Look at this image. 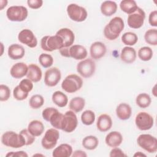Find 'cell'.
<instances>
[{
  "label": "cell",
  "mask_w": 157,
  "mask_h": 157,
  "mask_svg": "<svg viewBox=\"0 0 157 157\" xmlns=\"http://www.w3.org/2000/svg\"><path fill=\"white\" fill-rule=\"evenodd\" d=\"M59 52L62 56H64L66 58H70L69 47H63L59 50Z\"/></svg>",
  "instance_id": "48"
},
{
  "label": "cell",
  "mask_w": 157,
  "mask_h": 157,
  "mask_svg": "<svg viewBox=\"0 0 157 157\" xmlns=\"http://www.w3.org/2000/svg\"><path fill=\"white\" fill-rule=\"evenodd\" d=\"M44 156V155H41V154H35V155H34L33 156Z\"/></svg>",
  "instance_id": "54"
},
{
  "label": "cell",
  "mask_w": 157,
  "mask_h": 157,
  "mask_svg": "<svg viewBox=\"0 0 157 157\" xmlns=\"http://www.w3.org/2000/svg\"><path fill=\"white\" fill-rule=\"evenodd\" d=\"M42 76V72L40 68L35 64H30L28 66V72L26 74L27 78L33 82L36 83L39 82Z\"/></svg>",
  "instance_id": "25"
},
{
  "label": "cell",
  "mask_w": 157,
  "mask_h": 157,
  "mask_svg": "<svg viewBox=\"0 0 157 157\" xmlns=\"http://www.w3.org/2000/svg\"><path fill=\"white\" fill-rule=\"evenodd\" d=\"M117 8V4L115 1H105L101 4L100 9L103 15L110 17L116 13Z\"/></svg>",
  "instance_id": "27"
},
{
  "label": "cell",
  "mask_w": 157,
  "mask_h": 157,
  "mask_svg": "<svg viewBox=\"0 0 157 157\" xmlns=\"http://www.w3.org/2000/svg\"><path fill=\"white\" fill-rule=\"evenodd\" d=\"M40 64L44 68H50L53 63V58L48 53H41L39 57Z\"/></svg>",
  "instance_id": "39"
},
{
  "label": "cell",
  "mask_w": 157,
  "mask_h": 157,
  "mask_svg": "<svg viewBox=\"0 0 157 157\" xmlns=\"http://www.w3.org/2000/svg\"><path fill=\"white\" fill-rule=\"evenodd\" d=\"M2 144L8 147L13 148H21L25 145V142L22 136L18 133L8 131L3 133L1 136Z\"/></svg>",
  "instance_id": "3"
},
{
  "label": "cell",
  "mask_w": 157,
  "mask_h": 157,
  "mask_svg": "<svg viewBox=\"0 0 157 157\" xmlns=\"http://www.w3.org/2000/svg\"><path fill=\"white\" fill-rule=\"evenodd\" d=\"M136 102L140 108L145 109L150 106L151 102V99L149 94L145 93H140L136 99Z\"/></svg>",
  "instance_id": "33"
},
{
  "label": "cell",
  "mask_w": 157,
  "mask_h": 157,
  "mask_svg": "<svg viewBox=\"0 0 157 157\" xmlns=\"http://www.w3.org/2000/svg\"><path fill=\"white\" fill-rule=\"evenodd\" d=\"M44 104V98L40 94L33 95L29 101V106L33 109L40 108Z\"/></svg>",
  "instance_id": "38"
},
{
  "label": "cell",
  "mask_w": 157,
  "mask_h": 157,
  "mask_svg": "<svg viewBox=\"0 0 157 157\" xmlns=\"http://www.w3.org/2000/svg\"><path fill=\"white\" fill-rule=\"evenodd\" d=\"M44 125L39 120H33L29 122L28 126V130L34 137H39L44 131Z\"/></svg>",
  "instance_id": "28"
},
{
  "label": "cell",
  "mask_w": 157,
  "mask_h": 157,
  "mask_svg": "<svg viewBox=\"0 0 157 157\" xmlns=\"http://www.w3.org/2000/svg\"><path fill=\"white\" fill-rule=\"evenodd\" d=\"M120 7L123 12L130 15L134 12L139 7L134 0H123L120 3Z\"/></svg>",
  "instance_id": "31"
},
{
  "label": "cell",
  "mask_w": 157,
  "mask_h": 157,
  "mask_svg": "<svg viewBox=\"0 0 157 157\" xmlns=\"http://www.w3.org/2000/svg\"><path fill=\"white\" fill-rule=\"evenodd\" d=\"M122 42L129 47L134 45L138 41L137 35L132 32H126L124 33L121 36Z\"/></svg>",
  "instance_id": "34"
},
{
  "label": "cell",
  "mask_w": 157,
  "mask_h": 157,
  "mask_svg": "<svg viewBox=\"0 0 157 157\" xmlns=\"http://www.w3.org/2000/svg\"><path fill=\"white\" fill-rule=\"evenodd\" d=\"M107 48L105 44L101 42L96 41L93 42L90 48L91 57L94 59H99L105 55Z\"/></svg>",
  "instance_id": "17"
},
{
  "label": "cell",
  "mask_w": 157,
  "mask_h": 157,
  "mask_svg": "<svg viewBox=\"0 0 157 157\" xmlns=\"http://www.w3.org/2000/svg\"><path fill=\"white\" fill-rule=\"evenodd\" d=\"M18 39L20 42L30 48H35L37 45V39L36 36L29 29H22L18 33Z\"/></svg>",
  "instance_id": "15"
},
{
  "label": "cell",
  "mask_w": 157,
  "mask_h": 157,
  "mask_svg": "<svg viewBox=\"0 0 157 157\" xmlns=\"http://www.w3.org/2000/svg\"><path fill=\"white\" fill-rule=\"evenodd\" d=\"M42 116L45 121L50 122L54 128L61 130L64 114L59 112L58 109L52 107H47L43 110Z\"/></svg>",
  "instance_id": "2"
},
{
  "label": "cell",
  "mask_w": 157,
  "mask_h": 157,
  "mask_svg": "<svg viewBox=\"0 0 157 157\" xmlns=\"http://www.w3.org/2000/svg\"><path fill=\"white\" fill-rule=\"evenodd\" d=\"M59 139V132L56 128H50L47 130L41 140V145L44 149L53 148Z\"/></svg>",
  "instance_id": "9"
},
{
  "label": "cell",
  "mask_w": 157,
  "mask_h": 157,
  "mask_svg": "<svg viewBox=\"0 0 157 157\" xmlns=\"http://www.w3.org/2000/svg\"><path fill=\"white\" fill-rule=\"evenodd\" d=\"M145 19V13L142 9L139 7L134 12L128 15L127 23L131 28L139 29L143 26Z\"/></svg>",
  "instance_id": "12"
},
{
  "label": "cell",
  "mask_w": 157,
  "mask_h": 157,
  "mask_svg": "<svg viewBox=\"0 0 157 157\" xmlns=\"http://www.w3.org/2000/svg\"><path fill=\"white\" fill-rule=\"evenodd\" d=\"M1 47H2V53H1V56L2 55V53H3V44L1 42Z\"/></svg>",
  "instance_id": "53"
},
{
  "label": "cell",
  "mask_w": 157,
  "mask_h": 157,
  "mask_svg": "<svg viewBox=\"0 0 157 157\" xmlns=\"http://www.w3.org/2000/svg\"><path fill=\"white\" fill-rule=\"evenodd\" d=\"M28 6L29 8L33 9H38L42 6V0H28Z\"/></svg>",
  "instance_id": "44"
},
{
  "label": "cell",
  "mask_w": 157,
  "mask_h": 157,
  "mask_svg": "<svg viewBox=\"0 0 157 157\" xmlns=\"http://www.w3.org/2000/svg\"><path fill=\"white\" fill-rule=\"evenodd\" d=\"M72 156H73V157H86L87 155L84 151H82L80 150H77L74 151L72 153Z\"/></svg>",
  "instance_id": "49"
},
{
  "label": "cell",
  "mask_w": 157,
  "mask_h": 157,
  "mask_svg": "<svg viewBox=\"0 0 157 157\" xmlns=\"http://www.w3.org/2000/svg\"><path fill=\"white\" fill-rule=\"evenodd\" d=\"M6 157L9 156H18V157H28V154L24 151H10L6 155Z\"/></svg>",
  "instance_id": "47"
},
{
  "label": "cell",
  "mask_w": 157,
  "mask_h": 157,
  "mask_svg": "<svg viewBox=\"0 0 157 157\" xmlns=\"http://www.w3.org/2000/svg\"><path fill=\"white\" fill-rule=\"evenodd\" d=\"M138 145L149 153H153L157 151L156 138L148 134H142L137 139Z\"/></svg>",
  "instance_id": "6"
},
{
  "label": "cell",
  "mask_w": 157,
  "mask_h": 157,
  "mask_svg": "<svg viewBox=\"0 0 157 157\" xmlns=\"http://www.w3.org/2000/svg\"><path fill=\"white\" fill-rule=\"evenodd\" d=\"M156 85H155L153 88H152V93L153 94V95L156 97Z\"/></svg>",
  "instance_id": "52"
},
{
  "label": "cell",
  "mask_w": 157,
  "mask_h": 157,
  "mask_svg": "<svg viewBox=\"0 0 157 157\" xmlns=\"http://www.w3.org/2000/svg\"><path fill=\"white\" fill-rule=\"evenodd\" d=\"M73 153L72 147L68 144H61L56 147L52 153L53 157H69Z\"/></svg>",
  "instance_id": "24"
},
{
  "label": "cell",
  "mask_w": 157,
  "mask_h": 157,
  "mask_svg": "<svg viewBox=\"0 0 157 157\" xmlns=\"http://www.w3.org/2000/svg\"><path fill=\"white\" fill-rule=\"evenodd\" d=\"M61 78V73L58 67H50L45 72L44 83L47 86L53 87L59 83Z\"/></svg>",
  "instance_id": "14"
},
{
  "label": "cell",
  "mask_w": 157,
  "mask_h": 157,
  "mask_svg": "<svg viewBox=\"0 0 157 157\" xmlns=\"http://www.w3.org/2000/svg\"><path fill=\"white\" fill-rule=\"evenodd\" d=\"M7 1L6 0H1L0 1V9L1 10H2L6 6H7Z\"/></svg>",
  "instance_id": "50"
},
{
  "label": "cell",
  "mask_w": 157,
  "mask_h": 157,
  "mask_svg": "<svg viewBox=\"0 0 157 157\" xmlns=\"http://www.w3.org/2000/svg\"><path fill=\"white\" fill-rule=\"evenodd\" d=\"M66 11L69 17L74 21L82 22L88 17V12L86 9L77 4L72 3L69 4Z\"/></svg>",
  "instance_id": "8"
},
{
  "label": "cell",
  "mask_w": 157,
  "mask_h": 157,
  "mask_svg": "<svg viewBox=\"0 0 157 157\" xmlns=\"http://www.w3.org/2000/svg\"><path fill=\"white\" fill-rule=\"evenodd\" d=\"M19 133L22 136L25 142V145H30L34 142L35 137L29 132L28 129H23Z\"/></svg>",
  "instance_id": "40"
},
{
  "label": "cell",
  "mask_w": 157,
  "mask_h": 157,
  "mask_svg": "<svg viewBox=\"0 0 157 157\" xmlns=\"http://www.w3.org/2000/svg\"><path fill=\"white\" fill-rule=\"evenodd\" d=\"M124 28L123 20L120 17H115L104 27V36L109 40H114L118 38Z\"/></svg>",
  "instance_id": "1"
},
{
  "label": "cell",
  "mask_w": 157,
  "mask_h": 157,
  "mask_svg": "<svg viewBox=\"0 0 157 157\" xmlns=\"http://www.w3.org/2000/svg\"><path fill=\"white\" fill-rule=\"evenodd\" d=\"M99 144L98 139L94 136H87L82 140V146L86 150H93L97 148Z\"/></svg>",
  "instance_id": "32"
},
{
  "label": "cell",
  "mask_w": 157,
  "mask_h": 157,
  "mask_svg": "<svg viewBox=\"0 0 157 157\" xmlns=\"http://www.w3.org/2000/svg\"><path fill=\"white\" fill-rule=\"evenodd\" d=\"M132 114L131 106L126 103H120L116 108V115L121 120H128Z\"/></svg>",
  "instance_id": "26"
},
{
  "label": "cell",
  "mask_w": 157,
  "mask_h": 157,
  "mask_svg": "<svg viewBox=\"0 0 157 157\" xmlns=\"http://www.w3.org/2000/svg\"><path fill=\"white\" fill-rule=\"evenodd\" d=\"M40 47L46 52H53L63 47V41L61 37L55 36H45L40 40Z\"/></svg>",
  "instance_id": "5"
},
{
  "label": "cell",
  "mask_w": 157,
  "mask_h": 157,
  "mask_svg": "<svg viewBox=\"0 0 157 157\" xmlns=\"http://www.w3.org/2000/svg\"><path fill=\"white\" fill-rule=\"evenodd\" d=\"M135 124L139 130L147 131L153 127L154 119L148 113L146 112H140L136 117Z\"/></svg>",
  "instance_id": "11"
},
{
  "label": "cell",
  "mask_w": 157,
  "mask_h": 157,
  "mask_svg": "<svg viewBox=\"0 0 157 157\" xmlns=\"http://www.w3.org/2000/svg\"><path fill=\"white\" fill-rule=\"evenodd\" d=\"M88 55L86 48L82 45H72L69 47V56L76 60H82Z\"/></svg>",
  "instance_id": "20"
},
{
  "label": "cell",
  "mask_w": 157,
  "mask_h": 157,
  "mask_svg": "<svg viewBox=\"0 0 157 157\" xmlns=\"http://www.w3.org/2000/svg\"><path fill=\"white\" fill-rule=\"evenodd\" d=\"M28 15L27 8L23 6H12L6 10L7 18L12 21H23L28 17Z\"/></svg>",
  "instance_id": "7"
},
{
  "label": "cell",
  "mask_w": 157,
  "mask_h": 157,
  "mask_svg": "<svg viewBox=\"0 0 157 157\" xmlns=\"http://www.w3.org/2000/svg\"><path fill=\"white\" fill-rule=\"evenodd\" d=\"M18 86L21 90L26 93H29L33 88V82L28 78H24L21 80Z\"/></svg>",
  "instance_id": "41"
},
{
  "label": "cell",
  "mask_w": 157,
  "mask_h": 157,
  "mask_svg": "<svg viewBox=\"0 0 157 157\" xmlns=\"http://www.w3.org/2000/svg\"><path fill=\"white\" fill-rule=\"evenodd\" d=\"M137 58L136 50L129 46L124 47L122 48L120 53V59L122 61L126 64L134 63Z\"/></svg>",
  "instance_id": "23"
},
{
  "label": "cell",
  "mask_w": 157,
  "mask_h": 157,
  "mask_svg": "<svg viewBox=\"0 0 157 157\" xmlns=\"http://www.w3.org/2000/svg\"><path fill=\"white\" fill-rule=\"evenodd\" d=\"M95 118V113L91 110H86L81 115V121L83 124L86 126H90L93 124Z\"/></svg>",
  "instance_id": "37"
},
{
  "label": "cell",
  "mask_w": 157,
  "mask_h": 157,
  "mask_svg": "<svg viewBox=\"0 0 157 157\" xmlns=\"http://www.w3.org/2000/svg\"><path fill=\"white\" fill-rule=\"evenodd\" d=\"M52 99L53 102L59 107H64L68 103L67 95L61 91H55L52 96Z\"/></svg>",
  "instance_id": "29"
},
{
  "label": "cell",
  "mask_w": 157,
  "mask_h": 157,
  "mask_svg": "<svg viewBox=\"0 0 157 157\" xmlns=\"http://www.w3.org/2000/svg\"><path fill=\"white\" fill-rule=\"evenodd\" d=\"M110 157H124V156H127V155L123 152V151L119 148L118 147H114L113 148L109 154Z\"/></svg>",
  "instance_id": "45"
},
{
  "label": "cell",
  "mask_w": 157,
  "mask_h": 157,
  "mask_svg": "<svg viewBox=\"0 0 157 157\" xmlns=\"http://www.w3.org/2000/svg\"><path fill=\"white\" fill-rule=\"evenodd\" d=\"M28 69V66L23 62L17 63L13 64L10 70L11 76L15 78H21L26 75Z\"/></svg>",
  "instance_id": "18"
},
{
  "label": "cell",
  "mask_w": 157,
  "mask_h": 157,
  "mask_svg": "<svg viewBox=\"0 0 157 157\" xmlns=\"http://www.w3.org/2000/svg\"><path fill=\"white\" fill-rule=\"evenodd\" d=\"M7 54L10 59L17 60L21 59L25 56V50L24 47L20 44H13L9 47Z\"/></svg>",
  "instance_id": "22"
},
{
  "label": "cell",
  "mask_w": 157,
  "mask_h": 157,
  "mask_svg": "<svg viewBox=\"0 0 157 157\" xmlns=\"http://www.w3.org/2000/svg\"><path fill=\"white\" fill-rule=\"evenodd\" d=\"M148 23L151 26H157V11L156 10L150 13L148 16Z\"/></svg>",
  "instance_id": "46"
},
{
  "label": "cell",
  "mask_w": 157,
  "mask_h": 157,
  "mask_svg": "<svg viewBox=\"0 0 157 157\" xmlns=\"http://www.w3.org/2000/svg\"><path fill=\"white\" fill-rule=\"evenodd\" d=\"M83 85L82 78L77 74H70L66 77L61 83L62 89L68 93L78 91Z\"/></svg>",
  "instance_id": "4"
},
{
  "label": "cell",
  "mask_w": 157,
  "mask_h": 157,
  "mask_svg": "<svg viewBox=\"0 0 157 157\" xmlns=\"http://www.w3.org/2000/svg\"><path fill=\"white\" fill-rule=\"evenodd\" d=\"M134 156H137V157H141V156H146V155L143 153L141 151H137L134 155Z\"/></svg>",
  "instance_id": "51"
},
{
  "label": "cell",
  "mask_w": 157,
  "mask_h": 157,
  "mask_svg": "<svg viewBox=\"0 0 157 157\" xmlns=\"http://www.w3.org/2000/svg\"><path fill=\"white\" fill-rule=\"evenodd\" d=\"M153 50L149 47H142L138 50L137 55L139 59L144 61H150L153 57Z\"/></svg>",
  "instance_id": "35"
},
{
  "label": "cell",
  "mask_w": 157,
  "mask_h": 157,
  "mask_svg": "<svg viewBox=\"0 0 157 157\" xmlns=\"http://www.w3.org/2000/svg\"><path fill=\"white\" fill-rule=\"evenodd\" d=\"M56 35L61 37L63 41V47H70L75 40V35L73 31L67 28L59 29L56 33Z\"/></svg>",
  "instance_id": "16"
},
{
  "label": "cell",
  "mask_w": 157,
  "mask_h": 157,
  "mask_svg": "<svg viewBox=\"0 0 157 157\" xmlns=\"http://www.w3.org/2000/svg\"><path fill=\"white\" fill-rule=\"evenodd\" d=\"M144 39L148 44L156 46L157 45V29L154 28L147 30L144 34Z\"/></svg>",
  "instance_id": "36"
},
{
  "label": "cell",
  "mask_w": 157,
  "mask_h": 157,
  "mask_svg": "<svg viewBox=\"0 0 157 157\" xmlns=\"http://www.w3.org/2000/svg\"><path fill=\"white\" fill-rule=\"evenodd\" d=\"M77 72L84 78L91 77L95 72L96 64L92 59L87 58L82 60L77 65Z\"/></svg>",
  "instance_id": "10"
},
{
  "label": "cell",
  "mask_w": 157,
  "mask_h": 157,
  "mask_svg": "<svg viewBox=\"0 0 157 157\" xmlns=\"http://www.w3.org/2000/svg\"><path fill=\"white\" fill-rule=\"evenodd\" d=\"M78 120L76 114L72 110H68L64 114L61 130L66 132H72L77 128Z\"/></svg>",
  "instance_id": "13"
},
{
  "label": "cell",
  "mask_w": 157,
  "mask_h": 157,
  "mask_svg": "<svg viewBox=\"0 0 157 157\" xmlns=\"http://www.w3.org/2000/svg\"><path fill=\"white\" fill-rule=\"evenodd\" d=\"M85 105V100L80 96H77L72 98L69 104V109L75 113L81 112Z\"/></svg>",
  "instance_id": "30"
},
{
  "label": "cell",
  "mask_w": 157,
  "mask_h": 157,
  "mask_svg": "<svg viewBox=\"0 0 157 157\" xmlns=\"http://www.w3.org/2000/svg\"><path fill=\"white\" fill-rule=\"evenodd\" d=\"M10 96V90L6 85L1 84L0 85V101H6Z\"/></svg>",
  "instance_id": "42"
},
{
  "label": "cell",
  "mask_w": 157,
  "mask_h": 157,
  "mask_svg": "<svg viewBox=\"0 0 157 157\" xmlns=\"http://www.w3.org/2000/svg\"><path fill=\"white\" fill-rule=\"evenodd\" d=\"M123 140L121 134L118 131H112L109 132L105 138V142L110 147H118Z\"/></svg>",
  "instance_id": "21"
},
{
  "label": "cell",
  "mask_w": 157,
  "mask_h": 157,
  "mask_svg": "<svg viewBox=\"0 0 157 157\" xmlns=\"http://www.w3.org/2000/svg\"><path fill=\"white\" fill-rule=\"evenodd\" d=\"M112 126V120L110 115L106 113L100 115L97 120L96 127L98 129L102 132H107Z\"/></svg>",
  "instance_id": "19"
},
{
  "label": "cell",
  "mask_w": 157,
  "mask_h": 157,
  "mask_svg": "<svg viewBox=\"0 0 157 157\" xmlns=\"http://www.w3.org/2000/svg\"><path fill=\"white\" fill-rule=\"evenodd\" d=\"M13 96L17 101H23L27 98L28 93L24 92L20 89L18 85L16 86L13 90Z\"/></svg>",
  "instance_id": "43"
}]
</instances>
